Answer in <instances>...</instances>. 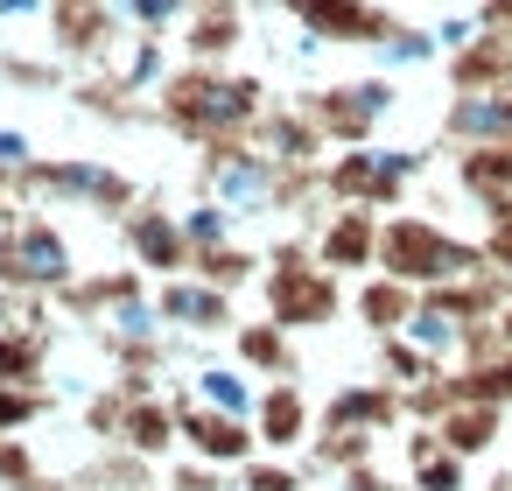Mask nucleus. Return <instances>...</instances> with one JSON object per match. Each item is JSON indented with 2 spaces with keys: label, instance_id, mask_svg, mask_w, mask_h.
Wrapping results in <instances>:
<instances>
[{
  "label": "nucleus",
  "instance_id": "1",
  "mask_svg": "<svg viewBox=\"0 0 512 491\" xmlns=\"http://www.w3.org/2000/svg\"><path fill=\"white\" fill-rule=\"evenodd\" d=\"M197 442H204L211 456H239V449H246V435H239L232 421H197Z\"/></svg>",
  "mask_w": 512,
  "mask_h": 491
},
{
  "label": "nucleus",
  "instance_id": "4",
  "mask_svg": "<svg viewBox=\"0 0 512 491\" xmlns=\"http://www.w3.org/2000/svg\"><path fill=\"white\" fill-rule=\"evenodd\" d=\"M141 253H148V260H169V253H176V232H169V225H141Z\"/></svg>",
  "mask_w": 512,
  "mask_h": 491
},
{
  "label": "nucleus",
  "instance_id": "2",
  "mask_svg": "<svg viewBox=\"0 0 512 491\" xmlns=\"http://www.w3.org/2000/svg\"><path fill=\"white\" fill-rule=\"evenodd\" d=\"M204 393H211V400H225V407H246V379H239V372H211V379H204Z\"/></svg>",
  "mask_w": 512,
  "mask_h": 491
},
{
  "label": "nucleus",
  "instance_id": "3",
  "mask_svg": "<svg viewBox=\"0 0 512 491\" xmlns=\"http://www.w3.org/2000/svg\"><path fill=\"white\" fill-rule=\"evenodd\" d=\"M295 421H302V407H295V393H281V400H267V435H295Z\"/></svg>",
  "mask_w": 512,
  "mask_h": 491
}]
</instances>
